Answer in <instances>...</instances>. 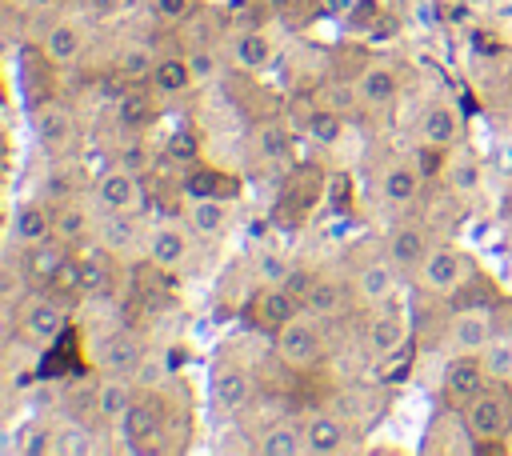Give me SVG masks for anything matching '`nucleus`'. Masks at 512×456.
Returning <instances> with one entry per match:
<instances>
[{"instance_id":"4468645a","label":"nucleus","mask_w":512,"mask_h":456,"mask_svg":"<svg viewBox=\"0 0 512 456\" xmlns=\"http://www.w3.org/2000/svg\"><path fill=\"white\" fill-rule=\"evenodd\" d=\"M12 240L24 248H36L44 240H52V208L40 200H28L12 212Z\"/></svg>"},{"instance_id":"5701e85b","label":"nucleus","mask_w":512,"mask_h":456,"mask_svg":"<svg viewBox=\"0 0 512 456\" xmlns=\"http://www.w3.org/2000/svg\"><path fill=\"white\" fill-rule=\"evenodd\" d=\"M80 48H84V36L72 20H56L40 40V52H44L48 64H72L80 56Z\"/></svg>"},{"instance_id":"6ab92c4d","label":"nucleus","mask_w":512,"mask_h":456,"mask_svg":"<svg viewBox=\"0 0 512 456\" xmlns=\"http://www.w3.org/2000/svg\"><path fill=\"white\" fill-rule=\"evenodd\" d=\"M428 252H432V248H428V232L416 228V224H400V228L388 236V260H392L396 268H404V272H416Z\"/></svg>"},{"instance_id":"1a4fd4ad","label":"nucleus","mask_w":512,"mask_h":456,"mask_svg":"<svg viewBox=\"0 0 512 456\" xmlns=\"http://www.w3.org/2000/svg\"><path fill=\"white\" fill-rule=\"evenodd\" d=\"M424 452H432V456H440V452H476V436L468 432L460 408L432 416V424L424 432Z\"/></svg>"},{"instance_id":"e433bc0d","label":"nucleus","mask_w":512,"mask_h":456,"mask_svg":"<svg viewBox=\"0 0 512 456\" xmlns=\"http://www.w3.org/2000/svg\"><path fill=\"white\" fill-rule=\"evenodd\" d=\"M256 276H260V284H284L292 276V264L280 252H260L256 256Z\"/></svg>"},{"instance_id":"423d86ee","label":"nucleus","mask_w":512,"mask_h":456,"mask_svg":"<svg viewBox=\"0 0 512 456\" xmlns=\"http://www.w3.org/2000/svg\"><path fill=\"white\" fill-rule=\"evenodd\" d=\"M304 312V300L288 288V284H264L256 296H252V304H248V316L260 324V328H268V332H280L292 316H300Z\"/></svg>"},{"instance_id":"473e14b6","label":"nucleus","mask_w":512,"mask_h":456,"mask_svg":"<svg viewBox=\"0 0 512 456\" xmlns=\"http://www.w3.org/2000/svg\"><path fill=\"white\" fill-rule=\"evenodd\" d=\"M184 188H188L192 196H236V192H240L236 176L216 172V168H188Z\"/></svg>"},{"instance_id":"9b49d317","label":"nucleus","mask_w":512,"mask_h":456,"mask_svg":"<svg viewBox=\"0 0 512 456\" xmlns=\"http://www.w3.org/2000/svg\"><path fill=\"white\" fill-rule=\"evenodd\" d=\"M132 404H136L132 376H116V372H108V376L96 384V392H92V408H96V416L108 420V424H120V416H124Z\"/></svg>"},{"instance_id":"aec40b11","label":"nucleus","mask_w":512,"mask_h":456,"mask_svg":"<svg viewBox=\"0 0 512 456\" xmlns=\"http://www.w3.org/2000/svg\"><path fill=\"white\" fill-rule=\"evenodd\" d=\"M364 340H368V352L372 356H392L404 344V316L392 312V308L372 312L368 324H364Z\"/></svg>"},{"instance_id":"c756f323","label":"nucleus","mask_w":512,"mask_h":456,"mask_svg":"<svg viewBox=\"0 0 512 456\" xmlns=\"http://www.w3.org/2000/svg\"><path fill=\"white\" fill-rule=\"evenodd\" d=\"M260 452L264 456H296V452H304V424H292V420L272 424L260 436Z\"/></svg>"},{"instance_id":"c85d7f7f","label":"nucleus","mask_w":512,"mask_h":456,"mask_svg":"<svg viewBox=\"0 0 512 456\" xmlns=\"http://www.w3.org/2000/svg\"><path fill=\"white\" fill-rule=\"evenodd\" d=\"M148 80H152V88H156L160 96H176V92H184L188 84H196L192 64H184L180 56H164V60H156L152 72H148Z\"/></svg>"},{"instance_id":"37998d69","label":"nucleus","mask_w":512,"mask_h":456,"mask_svg":"<svg viewBox=\"0 0 512 456\" xmlns=\"http://www.w3.org/2000/svg\"><path fill=\"white\" fill-rule=\"evenodd\" d=\"M148 160H144V148L140 144H128L124 152H120V168H128V172H140Z\"/></svg>"},{"instance_id":"f704fd0d","label":"nucleus","mask_w":512,"mask_h":456,"mask_svg":"<svg viewBox=\"0 0 512 456\" xmlns=\"http://www.w3.org/2000/svg\"><path fill=\"white\" fill-rule=\"evenodd\" d=\"M36 132H40V140H44L48 148H64V144L72 140V112H68V108H56V104L40 108Z\"/></svg>"},{"instance_id":"7c9ffc66","label":"nucleus","mask_w":512,"mask_h":456,"mask_svg":"<svg viewBox=\"0 0 512 456\" xmlns=\"http://www.w3.org/2000/svg\"><path fill=\"white\" fill-rule=\"evenodd\" d=\"M188 220H192V228H196V232L216 236V232L228 224V204H224V196H192Z\"/></svg>"},{"instance_id":"9d476101","label":"nucleus","mask_w":512,"mask_h":456,"mask_svg":"<svg viewBox=\"0 0 512 456\" xmlns=\"http://www.w3.org/2000/svg\"><path fill=\"white\" fill-rule=\"evenodd\" d=\"M116 432H120V448H128V452H156L160 416H156L148 404H132V408L120 416Z\"/></svg>"},{"instance_id":"4be33fe9","label":"nucleus","mask_w":512,"mask_h":456,"mask_svg":"<svg viewBox=\"0 0 512 456\" xmlns=\"http://www.w3.org/2000/svg\"><path fill=\"white\" fill-rule=\"evenodd\" d=\"M272 60H276V48H272V40H268L264 32L248 28V32H236V36H232V64H236V68H244V72H264Z\"/></svg>"},{"instance_id":"79ce46f5","label":"nucleus","mask_w":512,"mask_h":456,"mask_svg":"<svg viewBox=\"0 0 512 456\" xmlns=\"http://www.w3.org/2000/svg\"><path fill=\"white\" fill-rule=\"evenodd\" d=\"M188 4H192V0H152V12L164 16V20H180V16L188 12Z\"/></svg>"},{"instance_id":"4c0bfd02","label":"nucleus","mask_w":512,"mask_h":456,"mask_svg":"<svg viewBox=\"0 0 512 456\" xmlns=\"http://www.w3.org/2000/svg\"><path fill=\"white\" fill-rule=\"evenodd\" d=\"M128 240H132V220L124 212H108V220L100 228V244L104 248H124Z\"/></svg>"},{"instance_id":"58836bf2","label":"nucleus","mask_w":512,"mask_h":456,"mask_svg":"<svg viewBox=\"0 0 512 456\" xmlns=\"http://www.w3.org/2000/svg\"><path fill=\"white\" fill-rule=\"evenodd\" d=\"M308 132H312L320 144H336V140H340V116H336V112H312Z\"/></svg>"},{"instance_id":"6e6552de","label":"nucleus","mask_w":512,"mask_h":456,"mask_svg":"<svg viewBox=\"0 0 512 456\" xmlns=\"http://www.w3.org/2000/svg\"><path fill=\"white\" fill-rule=\"evenodd\" d=\"M64 324H68V312H64V304L52 300V296H28L24 308H20V332H24L28 340H36V344L56 340V336L64 332Z\"/></svg>"},{"instance_id":"f3484780","label":"nucleus","mask_w":512,"mask_h":456,"mask_svg":"<svg viewBox=\"0 0 512 456\" xmlns=\"http://www.w3.org/2000/svg\"><path fill=\"white\" fill-rule=\"evenodd\" d=\"M348 444V428L336 420V416H308L304 420V456H332Z\"/></svg>"},{"instance_id":"b1692460","label":"nucleus","mask_w":512,"mask_h":456,"mask_svg":"<svg viewBox=\"0 0 512 456\" xmlns=\"http://www.w3.org/2000/svg\"><path fill=\"white\" fill-rule=\"evenodd\" d=\"M356 292L364 304H384L396 292V264L392 260H372L356 272Z\"/></svg>"},{"instance_id":"f257e3e1","label":"nucleus","mask_w":512,"mask_h":456,"mask_svg":"<svg viewBox=\"0 0 512 456\" xmlns=\"http://www.w3.org/2000/svg\"><path fill=\"white\" fill-rule=\"evenodd\" d=\"M460 416H464L468 432L476 436V444L500 440L504 432H512V392H508L500 380H492L484 392H476V396L460 408Z\"/></svg>"},{"instance_id":"7ed1b4c3","label":"nucleus","mask_w":512,"mask_h":456,"mask_svg":"<svg viewBox=\"0 0 512 456\" xmlns=\"http://www.w3.org/2000/svg\"><path fill=\"white\" fill-rule=\"evenodd\" d=\"M468 276H472V264L456 248H432L416 268V284L432 296H456L468 284Z\"/></svg>"},{"instance_id":"2f4dec72","label":"nucleus","mask_w":512,"mask_h":456,"mask_svg":"<svg viewBox=\"0 0 512 456\" xmlns=\"http://www.w3.org/2000/svg\"><path fill=\"white\" fill-rule=\"evenodd\" d=\"M88 228H92V220H88V212H84L80 204H56V208H52V236H56L60 244L84 240Z\"/></svg>"},{"instance_id":"39448f33","label":"nucleus","mask_w":512,"mask_h":456,"mask_svg":"<svg viewBox=\"0 0 512 456\" xmlns=\"http://www.w3.org/2000/svg\"><path fill=\"white\" fill-rule=\"evenodd\" d=\"M492 332H496L492 308H464V312H456V320L448 324L444 348H448V356H480V352L488 348Z\"/></svg>"},{"instance_id":"72a5a7b5","label":"nucleus","mask_w":512,"mask_h":456,"mask_svg":"<svg viewBox=\"0 0 512 456\" xmlns=\"http://www.w3.org/2000/svg\"><path fill=\"white\" fill-rule=\"evenodd\" d=\"M480 356H484V368H488L492 380L512 384V328H508V332L496 328L492 340H488V348H484Z\"/></svg>"},{"instance_id":"f03ea898","label":"nucleus","mask_w":512,"mask_h":456,"mask_svg":"<svg viewBox=\"0 0 512 456\" xmlns=\"http://www.w3.org/2000/svg\"><path fill=\"white\" fill-rule=\"evenodd\" d=\"M316 320H320V316L300 312V316H292L280 332H272V348H276L280 364H288V368H308V364H316L320 344H324Z\"/></svg>"},{"instance_id":"bb28decb","label":"nucleus","mask_w":512,"mask_h":456,"mask_svg":"<svg viewBox=\"0 0 512 456\" xmlns=\"http://www.w3.org/2000/svg\"><path fill=\"white\" fill-rule=\"evenodd\" d=\"M448 188L460 196V200H472L476 192H480V164H476V156L468 152V148H452V156H448Z\"/></svg>"},{"instance_id":"393cba45","label":"nucleus","mask_w":512,"mask_h":456,"mask_svg":"<svg viewBox=\"0 0 512 456\" xmlns=\"http://www.w3.org/2000/svg\"><path fill=\"white\" fill-rule=\"evenodd\" d=\"M420 180H424V172L416 168V164H392V168H384V176H380V200H388V204H412L416 200V192H420Z\"/></svg>"},{"instance_id":"412c9836","label":"nucleus","mask_w":512,"mask_h":456,"mask_svg":"<svg viewBox=\"0 0 512 456\" xmlns=\"http://www.w3.org/2000/svg\"><path fill=\"white\" fill-rule=\"evenodd\" d=\"M304 312L320 316V320H332V316H344L348 312V288L332 276H316L312 288L304 292Z\"/></svg>"},{"instance_id":"ddd939ff","label":"nucleus","mask_w":512,"mask_h":456,"mask_svg":"<svg viewBox=\"0 0 512 456\" xmlns=\"http://www.w3.org/2000/svg\"><path fill=\"white\" fill-rule=\"evenodd\" d=\"M212 400L220 412H240L252 400V380L236 364H216L212 368Z\"/></svg>"},{"instance_id":"a878e982","label":"nucleus","mask_w":512,"mask_h":456,"mask_svg":"<svg viewBox=\"0 0 512 456\" xmlns=\"http://www.w3.org/2000/svg\"><path fill=\"white\" fill-rule=\"evenodd\" d=\"M184 256H188V232H184V228L164 224V228H156V232L148 236V260H152L156 268H176Z\"/></svg>"},{"instance_id":"f8f14e48","label":"nucleus","mask_w":512,"mask_h":456,"mask_svg":"<svg viewBox=\"0 0 512 456\" xmlns=\"http://www.w3.org/2000/svg\"><path fill=\"white\" fill-rule=\"evenodd\" d=\"M96 200L104 212H128L140 204V180L128 168H112L96 180Z\"/></svg>"},{"instance_id":"a19ab883","label":"nucleus","mask_w":512,"mask_h":456,"mask_svg":"<svg viewBox=\"0 0 512 456\" xmlns=\"http://www.w3.org/2000/svg\"><path fill=\"white\" fill-rule=\"evenodd\" d=\"M152 64H156V60H148V52H144V48H128V52L120 56V72H128V76L152 72Z\"/></svg>"},{"instance_id":"c9c22d12","label":"nucleus","mask_w":512,"mask_h":456,"mask_svg":"<svg viewBox=\"0 0 512 456\" xmlns=\"http://www.w3.org/2000/svg\"><path fill=\"white\" fill-rule=\"evenodd\" d=\"M152 92H140V88L124 92V100H120V124L124 128H144L152 120Z\"/></svg>"},{"instance_id":"cd10ccee","label":"nucleus","mask_w":512,"mask_h":456,"mask_svg":"<svg viewBox=\"0 0 512 456\" xmlns=\"http://www.w3.org/2000/svg\"><path fill=\"white\" fill-rule=\"evenodd\" d=\"M256 156L264 160V164H288V156H292V132H288V124H280V120H268V124H260L256 128Z\"/></svg>"},{"instance_id":"dca6fc26","label":"nucleus","mask_w":512,"mask_h":456,"mask_svg":"<svg viewBox=\"0 0 512 456\" xmlns=\"http://www.w3.org/2000/svg\"><path fill=\"white\" fill-rule=\"evenodd\" d=\"M144 364V344L132 336V332H116L104 340L100 348V368L104 372H116V376H136Z\"/></svg>"},{"instance_id":"20e7f679","label":"nucleus","mask_w":512,"mask_h":456,"mask_svg":"<svg viewBox=\"0 0 512 456\" xmlns=\"http://www.w3.org/2000/svg\"><path fill=\"white\" fill-rule=\"evenodd\" d=\"M320 192H324V172L312 168V164H300L288 176V184H284V192L276 200V224H300L316 208Z\"/></svg>"},{"instance_id":"0eeeda50","label":"nucleus","mask_w":512,"mask_h":456,"mask_svg":"<svg viewBox=\"0 0 512 456\" xmlns=\"http://www.w3.org/2000/svg\"><path fill=\"white\" fill-rule=\"evenodd\" d=\"M488 384H492V376L484 368V356H448V364H444V396L456 408H464Z\"/></svg>"},{"instance_id":"2eb2a0df","label":"nucleus","mask_w":512,"mask_h":456,"mask_svg":"<svg viewBox=\"0 0 512 456\" xmlns=\"http://www.w3.org/2000/svg\"><path fill=\"white\" fill-rule=\"evenodd\" d=\"M396 92H400V76H396V68H388V64H368V68L356 76V96H360V104H368V108H388V104L396 100Z\"/></svg>"},{"instance_id":"ea45409f","label":"nucleus","mask_w":512,"mask_h":456,"mask_svg":"<svg viewBox=\"0 0 512 456\" xmlns=\"http://www.w3.org/2000/svg\"><path fill=\"white\" fill-rule=\"evenodd\" d=\"M80 284H84V292H108V264L80 260Z\"/></svg>"},{"instance_id":"a211bd4d","label":"nucleus","mask_w":512,"mask_h":456,"mask_svg":"<svg viewBox=\"0 0 512 456\" xmlns=\"http://www.w3.org/2000/svg\"><path fill=\"white\" fill-rule=\"evenodd\" d=\"M420 136L428 148H440V152L456 148L460 144V112L452 104H432L420 120Z\"/></svg>"},{"instance_id":"c03bdc74","label":"nucleus","mask_w":512,"mask_h":456,"mask_svg":"<svg viewBox=\"0 0 512 456\" xmlns=\"http://www.w3.org/2000/svg\"><path fill=\"white\" fill-rule=\"evenodd\" d=\"M8 4H16V0H8Z\"/></svg>"}]
</instances>
